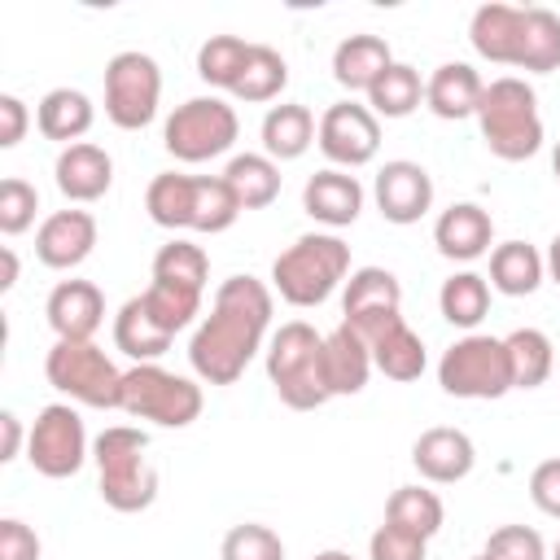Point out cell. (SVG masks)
I'll use <instances>...</instances> for the list:
<instances>
[{
	"instance_id": "f6af8a7d",
	"label": "cell",
	"mask_w": 560,
	"mask_h": 560,
	"mask_svg": "<svg viewBox=\"0 0 560 560\" xmlns=\"http://www.w3.org/2000/svg\"><path fill=\"white\" fill-rule=\"evenodd\" d=\"M368 560H429V538L398 529V525H376L368 538Z\"/></svg>"
},
{
	"instance_id": "11a10c76",
	"label": "cell",
	"mask_w": 560,
	"mask_h": 560,
	"mask_svg": "<svg viewBox=\"0 0 560 560\" xmlns=\"http://www.w3.org/2000/svg\"><path fill=\"white\" fill-rule=\"evenodd\" d=\"M551 560H560V538H556V547H551Z\"/></svg>"
},
{
	"instance_id": "b9f144b4",
	"label": "cell",
	"mask_w": 560,
	"mask_h": 560,
	"mask_svg": "<svg viewBox=\"0 0 560 560\" xmlns=\"http://www.w3.org/2000/svg\"><path fill=\"white\" fill-rule=\"evenodd\" d=\"M219 560H284V542L271 525H258V521H245V525H232L219 542Z\"/></svg>"
},
{
	"instance_id": "9c48e42d",
	"label": "cell",
	"mask_w": 560,
	"mask_h": 560,
	"mask_svg": "<svg viewBox=\"0 0 560 560\" xmlns=\"http://www.w3.org/2000/svg\"><path fill=\"white\" fill-rule=\"evenodd\" d=\"M236 136H241V122L223 96H192V101L175 105V114L162 127V144L179 162H210V158L228 153L236 144Z\"/></svg>"
},
{
	"instance_id": "f35d334b",
	"label": "cell",
	"mask_w": 560,
	"mask_h": 560,
	"mask_svg": "<svg viewBox=\"0 0 560 560\" xmlns=\"http://www.w3.org/2000/svg\"><path fill=\"white\" fill-rule=\"evenodd\" d=\"M153 280L206 293V280H210V258H206V249H201V245H192V241L175 236V241H166V245L153 254Z\"/></svg>"
},
{
	"instance_id": "d4e9b609",
	"label": "cell",
	"mask_w": 560,
	"mask_h": 560,
	"mask_svg": "<svg viewBox=\"0 0 560 560\" xmlns=\"http://www.w3.org/2000/svg\"><path fill=\"white\" fill-rule=\"evenodd\" d=\"M258 136H262V153H267L271 162H293V158H302V153L315 144L319 122H315V114H311L306 105L284 101V105H271V109L262 114Z\"/></svg>"
},
{
	"instance_id": "f5cc1de1",
	"label": "cell",
	"mask_w": 560,
	"mask_h": 560,
	"mask_svg": "<svg viewBox=\"0 0 560 560\" xmlns=\"http://www.w3.org/2000/svg\"><path fill=\"white\" fill-rule=\"evenodd\" d=\"M311 560H354L350 551H341V547H328V551H315Z\"/></svg>"
},
{
	"instance_id": "d6986e66",
	"label": "cell",
	"mask_w": 560,
	"mask_h": 560,
	"mask_svg": "<svg viewBox=\"0 0 560 560\" xmlns=\"http://www.w3.org/2000/svg\"><path fill=\"white\" fill-rule=\"evenodd\" d=\"M302 210L324 223V228H350L363 210V184L350 175V171H337V166H324L306 179L302 188Z\"/></svg>"
},
{
	"instance_id": "8fae6325",
	"label": "cell",
	"mask_w": 560,
	"mask_h": 560,
	"mask_svg": "<svg viewBox=\"0 0 560 560\" xmlns=\"http://www.w3.org/2000/svg\"><path fill=\"white\" fill-rule=\"evenodd\" d=\"M88 429H83V416L70 407V402H48L35 424H31V438H26V459L39 477H74L83 464H88Z\"/></svg>"
},
{
	"instance_id": "7a4b0ae2",
	"label": "cell",
	"mask_w": 560,
	"mask_h": 560,
	"mask_svg": "<svg viewBox=\"0 0 560 560\" xmlns=\"http://www.w3.org/2000/svg\"><path fill=\"white\" fill-rule=\"evenodd\" d=\"M96 486L105 508L114 512H144L158 499V468L149 464V433L131 424H109L92 442Z\"/></svg>"
},
{
	"instance_id": "f1b7e54d",
	"label": "cell",
	"mask_w": 560,
	"mask_h": 560,
	"mask_svg": "<svg viewBox=\"0 0 560 560\" xmlns=\"http://www.w3.org/2000/svg\"><path fill=\"white\" fill-rule=\"evenodd\" d=\"M171 332L149 315V306L140 302V298H127L122 306H118V315H114V346L127 354V359H136V363H158L166 350H171Z\"/></svg>"
},
{
	"instance_id": "e0dca14e",
	"label": "cell",
	"mask_w": 560,
	"mask_h": 560,
	"mask_svg": "<svg viewBox=\"0 0 560 560\" xmlns=\"http://www.w3.org/2000/svg\"><path fill=\"white\" fill-rule=\"evenodd\" d=\"M490 241H494V219L477 201H455L433 223V245L451 262H472V258L490 254Z\"/></svg>"
},
{
	"instance_id": "5b68a950",
	"label": "cell",
	"mask_w": 560,
	"mask_h": 560,
	"mask_svg": "<svg viewBox=\"0 0 560 560\" xmlns=\"http://www.w3.org/2000/svg\"><path fill=\"white\" fill-rule=\"evenodd\" d=\"M267 381L293 411H315L332 394L324 385V337L306 319H289L267 341Z\"/></svg>"
},
{
	"instance_id": "4dcf8cb0",
	"label": "cell",
	"mask_w": 560,
	"mask_h": 560,
	"mask_svg": "<svg viewBox=\"0 0 560 560\" xmlns=\"http://www.w3.org/2000/svg\"><path fill=\"white\" fill-rule=\"evenodd\" d=\"M503 346H508V363H512V389L547 385V376L556 368V346L542 328H512L503 337Z\"/></svg>"
},
{
	"instance_id": "3957f363",
	"label": "cell",
	"mask_w": 560,
	"mask_h": 560,
	"mask_svg": "<svg viewBox=\"0 0 560 560\" xmlns=\"http://www.w3.org/2000/svg\"><path fill=\"white\" fill-rule=\"evenodd\" d=\"M477 127H481V140L494 158H503V162L534 158L542 149L538 92L516 74L490 79L481 92V105H477Z\"/></svg>"
},
{
	"instance_id": "e575fe53",
	"label": "cell",
	"mask_w": 560,
	"mask_h": 560,
	"mask_svg": "<svg viewBox=\"0 0 560 560\" xmlns=\"http://www.w3.org/2000/svg\"><path fill=\"white\" fill-rule=\"evenodd\" d=\"M420 101H424V83H420V70L407 61H394L368 92V109L376 118H407Z\"/></svg>"
},
{
	"instance_id": "277c9868",
	"label": "cell",
	"mask_w": 560,
	"mask_h": 560,
	"mask_svg": "<svg viewBox=\"0 0 560 560\" xmlns=\"http://www.w3.org/2000/svg\"><path fill=\"white\" fill-rule=\"evenodd\" d=\"M341 280H350V245L332 232H306L271 262V289L302 311L328 302Z\"/></svg>"
},
{
	"instance_id": "60d3db41",
	"label": "cell",
	"mask_w": 560,
	"mask_h": 560,
	"mask_svg": "<svg viewBox=\"0 0 560 560\" xmlns=\"http://www.w3.org/2000/svg\"><path fill=\"white\" fill-rule=\"evenodd\" d=\"M140 302L149 306V315L175 337L184 332L197 315H201V293L197 289H179V284H162V280H149V289L140 293Z\"/></svg>"
},
{
	"instance_id": "74e56055",
	"label": "cell",
	"mask_w": 560,
	"mask_h": 560,
	"mask_svg": "<svg viewBox=\"0 0 560 560\" xmlns=\"http://www.w3.org/2000/svg\"><path fill=\"white\" fill-rule=\"evenodd\" d=\"M385 521L398 525V529H411L420 538H433L442 529V521H446V508L424 486H398L389 494V503H385Z\"/></svg>"
},
{
	"instance_id": "db71d44e",
	"label": "cell",
	"mask_w": 560,
	"mask_h": 560,
	"mask_svg": "<svg viewBox=\"0 0 560 560\" xmlns=\"http://www.w3.org/2000/svg\"><path fill=\"white\" fill-rule=\"evenodd\" d=\"M551 171H556V179H560V140H556V149H551Z\"/></svg>"
},
{
	"instance_id": "836d02e7",
	"label": "cell",
	"mask_w": 560,
	"mask_h": 560,
	"mask_svg": "<svg viewBox=\"0 0 560 560\" xmlns=\"http://www.w3.org/2000/svg\"><path fill=\"white\" fill-rule=\"evenodd\" d=\"M241 219V201L223 175H192V223L188 232H228Z\"/></svg>"
},
{
	"instance_id": "c3c4849f",
	"label": "cell",
	"mask_w": 560,
	"mask_h": 560,
	"mask_svg": "<svg viewBox=\"0 0 560 560\" xmlns=\"http://www.w3.org/2000/svg\"><path fill=\"white\" fill-rule=\"evenodd\" d=\"M26 122H31L26 105H22L13 92H0V149H13V144H22V136H26Z\"/></svg>"
},
{
	"instance_id": "816d5d0a",
	"label": "cell",
	"mask_w": 560,
	"mask_h": 560,
	"mask_svg": "<svg viewBox=\"0 0 560 560\" xmlns=\"http://www.w3.org/2000/svg\"><path fill=\"white\" fill-rule=\"evenodd\" d=\"M18 284V254L4 245V280H0V289H13Z\"/></svg>"
},
{
	"instance_id": "8992f818",
	"label": "cell",
	"mask_w": 560,
	"mask_h": 560,
	"mask_svg": "<svg viewBox=\"0 0 560 560\" xmlns=\"http://www.w3.org/2000/svg\"><path fill=\"white\" fill-rule=\"evenodd\" d=\"M201 407H206L201 385L179 372H166L162 363H136L122 372V407L118 411H127L136 420H153L162 429H188L201 416Z\"/></svg>"
},
{
	"instance_id": "9a60e30c",
	"label": "cell",
	"mask_w": 560,
	"mask_h": 560,
	"mask_svg": "<svg viewBox=\"0 0 560 560\" xmlns=\"http://www.w3.org/2000/svg\"><path fill=\"white\" fill-rule=\"evenodd\" d=\"M48 328L57 341H92L105 324V293L92 280H61L44 302Z\"/></svg>"
},
{
	"instance_id": "2e32d148",
	"label": "cell",
	"mask_w": 560,
	"mask_h": 560,
	"mask_svg": "<svg viewBox=\"0 0 560 560\" xmlns=\"http://www.w3.org/2000/svg\"><path fill=\"white\" fill-rule=\"evenodd\" d=\"M96 249V219L88 210H52L35 232V258L52 271L79 267Z\"/></svg>"
},
{
	"instance_id": "d590c367",
	"label": "cell",
	"mask_w": 560,
	"mask_h": 560,
	"mask_svg": "<svg viewBox=\"0 0 560 560\" xmlns=\"http://www.w3.org/2000/svg\"><path fill=\"white\" fill-rule=\"evenodd\" d=\"M144 210L158 228H188L192 223V175L179 171H162L149 179L144 188Z\"/></svg>"
},
{
	"instance_id": "83f0119b",
	"label": "cell",
	"mask_w": 560,
	"mask_h": 560,
	"mask_svg": "<svg viewBox=\"0 0 560 560\" xmlns=\"http://www.w3.org/2000/svg\"><path fill=\"white\" fill-rule=\"evenodd\" d=\"M368 350H372V368L381 376H389V381H420V372L429 363L424 341H420V332L407 319H394L389 328H381L368 341Z\"/></svg>"
},
{
	"instance_id": "30bf717a",
	"label": "cell",
	"mask_w": 560,
	"mask_h": 560,
	"mask_svg": "<svg viewBox=\"0 0 560 560\" xmlns=\"http://www.w3.org/2000/svg\"><path fill=\"white\" fill-rule=\"evenodd\" d=\"M162 70L149 52L122 48L105 61V118L122 131H144L158 118Z\"/></svg>"
},
{
	"instance_id": "5bb4252c",
	"label": "cell",
	"mask_w": 560,
	"mask_h": 560,
	"mask_svg": "<svg viewBox=\"0 0 560 560\" xmlns=\"http://www.w3.org/2000/svg\"><path fill=\"white\" fill-rule=\"evenodd\" d=\"M411 464L424 481L433 486H455L472 472L477 464V446L464 429H451V424H433L424 429L416 442H411Z\"/></svg>"
},
{
	"instance_id": "f546056e",
	"label": "cell",
	"mask_w": 560,
	"mask_h": 560,
	"mask_svg": "<svg viewBox=\"0 0 560 560\" xmlns=\"http://www.w3.org/2000/svg\"><path fill=\"white\" fill-rule=\"evenodd\" d=\"M223 179L236 192L241 210H262L280 197V162H271L267 153H236L228 162Z\"/></svg>"
},
{
	"instance_id": "4fadbf2b",
	"label": "cell",
	"mask_w": 560,
	"mask_h": 560,
	"mask_svg": "<svg viewBox=\"0 0 560 560\" xmlns=\"http://www.w3.org/2000/svg\"><path fill=\"white\" fill-rule=\"evenodd\" d=\"M372 197L385 223H398V228L420 223L433 210V175L411 158H394L376 171Z\"/></svg>"
},
{
	"instance_id": "1f68e13d",
	"label": "cell",
	"mask_w": 560,
	"mask_h": 560,
	"mask_svg": "<svg viewBox=\"0 0 560 560\" xmlns=\"http://www.w3.org/2000/svg\"><path fill=\"white\" fill-rule=\"evenodd\" d=\"M438 311L446 324L472 332L486 315H490V280L477 271H455L451 280H442L438 289Z\"/></svg>"
},
{
	"instance_id": "d6a6232c",
	"label": "cell",
	"mask_w": 560,
	"mask_h": 560,
	"mask_svg": "<svg viewBox=\"0 0 560 560\" xmlns=\"http://www.w3.org/2000/svg\"><path fill=\"white\" fill-rule=\"evenodd\" d=\"M516 70H529V74L560 70V13L542 9V4H525V31H521Z\"/></svg>"
},
{
	"instance_id": "7dc6e473",
	"label": "cell",
	"mask_w": 560,
	"mask_h": 560,
	"mask_svg": "<svg viewBox=\"0 0 560 560\" xmlns=\"http://www.w3.org/2000/svg\"><path fill=\"white\" fill-rule=\"evenodd\" d=\"M0 560H39V534L26 521L4 516L0 521Z\"/></svg>"
},
{
	"instance_id": "52a82bcc",
	"label": "cell",
	"mask_w": 560,
	"mask_h": 560,
	"mask_svg": "<svg viewBox=\"0 0 560 560\" xmlns=\"http://www.w3.org/2000/svg\"><path fill=\"white\" fill-rule=\"evenodd\" d=\"M44 376L57 394L83 407H101V411L122 407V372L96 341H52L44 359Z\"/></svg>"
},
{
	"instance_id": "ffe728a7",
	"label": "cell",
	"mask_w": 560,
	"mask_h": 560,
	"mask_svg": "<svg viewBox=\"0 0 560 560\" xmlns=\"http://www.w3.org/2000/svg\"><path fill=\"white\" fill-rule=\"evenodd\" d=\"M521 31H525V4H503V0L481 4L468 22V39H472L477 57H486L494 66H516Z\"/></svg>"
},
{
	"instance_id": "681fc988",
	"label": "cell",
	"mask_w": 560,
	"mask_h": 560,
	"mask_svg": "<svg viewBox=\"0 0 560 560\" xmlns=\"http://www.w3.org/2000/svg\"><path fill=\"white\" fill-rule=\"evenodd\" d=\"M0 433H4V442H0V464H9V459H18L22 438H31V433H22V420H18L13 411H0Z\"/></svg>"
},
{
	"instance_id": "f907efd6",
	"label": "cell",
	"mask_w": 560,
	"mask_h": 560,
	"mask_svg": "<svg viewBox=\"0 0 560 560\" xmlns=\"http://www.w3.org/2000/svg\"><path fill=\"white\" fill-rule=\"evenodd\" d=\"M542 262H547V276L560 284V232L551 236V245H547V254H542Z\"/></svg>"
},
{
	"instance_id": "bcb514c9",
	"label": "cell",
	"mask_w": 560,
	"mask_h": 560,
	"mask_svg": "<svg viewBox=\"0 0 560 560\" xmlns=\"http://www.w3.org/2000/svg\"><path fill=\"white\" fill-rule=\"evenodd\" d=\"M529 499L542 516H556L560 521V455L556 459H542L534 472H529Z\"/></svg>"
},
{
	"instance_id": "ac0fdd59",
	"label": "cell",
	"mask_w": 560,
	"mask_h": 560,
	"mask_svg": "<svg viewBox=\"0 0 560 560\" xmlns=\"http://www.w3.org/2000/svg\"><path fill=\"white\" fill-rule=\"evenodd\" d=\"M52 179H57L66 201H101L109 192V184H114V158L101 144L79 140V144L57 153Z\"/></svg>"
},
{
	"instance_id": "484cf974",
	"label": "cell",
	"mask_w": 560,
	"mask_h": 560,
	"mask_svg": "<svg viewBox=\"0 0 560 560\" xmlns=\"http://www.w3.org/2000/svg\"><path fill=\"white\" fill-rule=\"evenodd\" d=\"M92 118H96V109H92L88 92H79V88H52V92H44V101L35 109L39 136L44 140H57L66 149L79 144L92 131Z\"/></svg>"
},
{
	"instance_id": "7c38bea8",
	"label": "cell",
	"mask_w": 560,
	"mask_h": 560,
	"mask_svg": "<svg viewBox=\"0 0 560 560\" xmlns=\"http://www.w3.org/2000/svg\"><path fill=\"white\" fill-rule=\"evenodd\" d=\"M315 144L337 171L368 166L376 158V149H381V118L359 101H337V105H328L319 114Z\"/></svg>"
},
{
	"instance_id": "ee69618b",
	"label": "cell",
	"mask_w": 560,
	"mask_h": 560,
	"mask_svg": "<svg viewBox=\"0 0 560 560\" xmlns=\"http://www.w3.org/2000/svg\"><path fill=\"white\" fill-rule=\"evenodd\" d=\"M481 556H490V560H547V542L529 525H499L486 538V551Z\"/></svg>"
},
{
	"instance_id": "ba28073f",
	"label": "cell",
	"mask_w": 560,
	"mask_h": 560,
	"mask_svg": "<svg viewBox=\"0 0 560 560\" xmlns=\"http://www.w3.org/2000/svg\"><path fill=\"white\" fill-rule=\"evenodd\" d=\"M438 385L451 398H503L512 389V363L503 337L464 332L438 359Z\"/></svg>"
},
{
	"instance_id": "4316f807",
	"label": "cell",
	"mask_w": 560,
	"mask_h": 560,
	"mask_svg": "<svg viewBox=\"0 0 560 560\" xmlns=\"http://www.w3.org/2000/svg\"><path fill=\"white\" fill-rule=\"evenodd\" d=\"M490 289L503 298H529L547 280V262L529 241H503L490 249Z\"/></svg>"
},
{
	"instance_id": "8d00e7d4",
	"label": "cell",
	"mask_w": 560,
	"mask_h": 560,
	"mask_svg": "<svg viewBox=\"0 0 560 560\" xmlns=\"http://www.w3.org/2000/svg\"><path fill=\"white\" fill-rule=\"evenodd\" d=\"M284 83H289L284 57L271 44H254L249 48V61H245V70H241V79L232 88V96L236 101H249V105H262V101H276L284 92Z\"/></svg>"
},
{
	"instance_id": "6da1fadb",
	"label": "cell",
	"mask_w": 560,
	"mask_h": 560,
	"mask_svg": "<svg viewBox=\"0 0 560 560\" xmlns=\"http://www.w3.org/2000/svg\"><path fill=\"white\" fill-rule=\"evenodd\" d=\"M271 328V289L258 276H228L214 289L210 315L188 341V363L206 385H236Z\"/></svg>"
},
{
	"instance_id": "9f6ffc18",
	"label": "cell",
	"mask_w": 560,
	"mask_h": 560,
	"mask_svg": "<svg viewBox=\"0 0 560 560\" xmlns=\"http://www.w3.org/2000/svg\"><path fill=\"white\" fill-rule=\"evenodd\" d=\"M472 560H490V556H472Z\"/></svg>"
},
{
	"instance_id": "cb8c5ba5",
	"label": "cell",
	"mask_w": 560,
	"mask_h": 560,
	"mask_svg": "<svg viewBox=\"0 0 560 560\" xmlns=\"http://www.w3.org/2000/svg\"><path fill=\"white\" fill-rule=\"evenodd\" d=\"M394 66V52L381 35H346L337 48H332V79L346 88V92H372V83Z\"/></svg>"
},
{
	"instance_id": "ab89813d",
	"label": "cell",
	"mask_w": 560,
	"mask_h": 560,
	"mask_svg": "<svg viewBox=\"0 0 560 560\" xmlns=\"http://www.w3.org/2000/svg\"><path fill=\"white\" fill-rule=\"evenodd\" d=\"M249 48L254 44H245L241 35H210L197 48V74H201V83L232 92L236 79H241V70H245V61H249Z\"/></svg>"
},
{
	"instance_id": "7402d4cb",
	"label": "cell",
	"mask_w": 560,
	"mask_h": 560,
	"mask_svg": "<svg viewBox=\"0 0 560 560\" xmlns=\"http://www.w3.org/2000/svg\"><path fill=\"white\" fill-rule=\"evenodd\" d=\"M481 92H486V83L468 61H442L424 83V105L438 118L459 122V118H477Z\"/></svg>"
},
{
	"instance_id": "44dd1931",
	"label": "cell",
	"mask_w": 560,
	"mask_h": 560,
	"mask_svg": "<svg viewBox=\"0 0 560 560\" xmlns=\"http://www.w3.org/2000/svg\"><path fill=\"white\" fill-rule=\"evenodd\" d=\"M372 376V350L368 341L341 319L328 337H324V385L332 398H346V394H359Z\"/></svg>"
},
{
	"instance_id": "603a6c76",
	"label": "cell",
	"mask_w": 560,
	"mask_h": 560,
	"mask_svg": "<svg viewBox=\"0 0 560 560\" xmlns=\"http://www.w3.org/2000/svg\"><path fill=\"white\" fill-rule=\"evenodd\" d=\"M341 315L346 324L381 319V315H402V284L385 267H354L341 293Z\"/></svg>"
},
{
	"instance_id": "7bdbcfd3",
	"label": "cell",
	"mask_w": 560,
	"mask_h": 560,
	"mask_svg": "<svg viewBox=\"0 0 560 560\" xmlns=\"http://www.w3.org/2000/svg\"><path fill=\"white\" fill-rule=\"evenodd\" d=\"M35 210H39L35 184H26L22 175H9L0 184V232L4 236H22L35 223Z\"/></svg>"
}]
</instances>
